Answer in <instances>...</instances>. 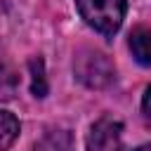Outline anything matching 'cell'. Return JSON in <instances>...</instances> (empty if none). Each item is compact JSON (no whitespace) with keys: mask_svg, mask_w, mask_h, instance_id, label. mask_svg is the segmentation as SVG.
<instances>
[{"mask_svg":"<svg viewBox=\"0 0 151 151\" xmlns=\"http://www.w3.org/2000/svg\"><path fill=\"white\" fill-rule=\"evenodd\" d=\"M76 7L80 19L104 38H113L120 31L127 12L125 0H76Z\"/></svg>","mask_w":151,"mask_h":151,"instance_id":"1","label":"cell"},{"mask_svg":"<svg viewBox=\"0 0 151 151\" xmlns=\"http://www.w3.org/2000/svg\"><path fill=\"white\" fill-rule=\"evenodd\" d=\"M73 73L90 90H104V87H109L116 80L113 61L104 52L92 50V47H83V50L76 52V57H73Z\"/></svg>","mask_w":151,"mask_h":151,"instance_id":"2","label":"cell"},{"mask_svg":"<svg viewBox=\"0 0 151 151\" xmlns=\"http://www.w3.org/2000/svg\"><path fill=\"white\" fill-rule=\"evenodd\" d=\"M123 142V123L111 116H101L97 123H92L85 146L87 151H118Z\"/></svg>","mask_w":151,"mask_h":151,"instance_id":"3","label":"cell"},{"mask_svg":"<svg viewBox=\"0 0 151 151\" xmlns=\"http://www.w3.org/2000/svg\"><path fill=\"white\" fill-rule=\"evenodd\" d=\"M127 45L137 64L151 66V26H134L130 31Z\"/></svg>","mask_w":151,"mask_h":151,"instance_id":"4","label":"cell"},{"mask_svg":"<svg viewBox=\"0 0 151 151\" xmlns=\"http://www.w3.org/2000/svg\"><path fill=\"white\" fill-rule=\"evenodd\" d=\"M35 151H73V137L64 127H50L35 142Z\"/></svg>","mask_w":151,"mask_h":151,"instance_id":"5","label":"cell"},{"mask_svg":"<svg viewBox=\"0 0 151 151\" xmlns=\"http://www.w3.org/2000/svg\"><path fill=\"white\" fill-rule=\"evenodd\" d=\"M19 90V76L17 71L5 61L0 59V101H12L14 94Z\"/></svg>","mask_w":151,"mask_h":151,"instance_id":"6","label":"cell"},{"mask_svg":"<svg viewBox=\"0 0 151 151\" xmlns=\"http://www.w3.org/2000/svg\"><path fill=\"white\" fill-rule=\"evenodd\" d=\"M19 130H21V125H19L17 116L0 109V151L9 149L14 144V139L19 137Z\"/></svg>","mask_w":151,"mask_h":151,"instance_id":"7","label":"cell"},{"mask_svg":"<svg viewBox=\"0 0 151 151\" xmlns=\"http://www.w3.org/2000/svg\"><path fill=\"white\" fill-rule=\"evenodd\" d=\"M28 68H31V92L33 97L42 99L47 97V78H45V61L40 57H33L28 61Z\"/></svg>","mask_w":151,"mask_h":151,"instance_id":"8","label":"cell"},{"mask_svg":"<svg viewBox=\"0 0 151 151\" xmlns=\"http://www.w3.org/2000/svg\"><path fill=\"white\" fill-rule=\"evenodd\" d=\"M142 116H144V120L151 125V85L146 87V92H144V97H142Z\"/></svg>","mask_w":151,"mask_h":151,"instance_id":"9","label":"cell"},{"mask_svg":"<svg viewBox=\"0 0 151 151\" xmlns=\"http://www.w3.org/2000/svg\"><path fill=\"white\" fill-rule=\"evenodd\" d=\"M134 151H151V144H144V146H137Z\"/></svg>","mask_w":151,"mask_h":151,"instance_id":"10","label":"cell"}]
</instances>
